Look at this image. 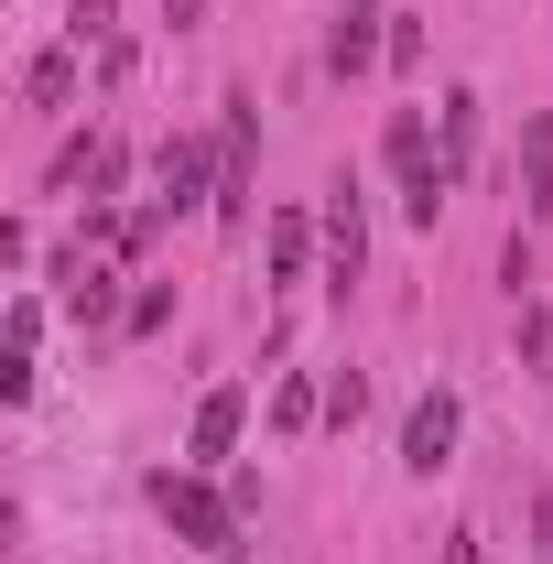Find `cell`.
<instances>
[{
    "mask_svg": "<svg viewBox=\"0 0 553 564\" xmlns=\"http://www.w3.org/2000/svg\"><path fill=\"white\" fill-rule=\"evenodd\" d=\"M152 510L196 543V554H217V564H239L250 543H239V499L228 489H207V478H185V467H152Z\"/></svg>",
    "mask_w": 553,
    "mask_h": 564,
    "instance_id": "obj_1",
    "label": "cell"
},
{
    "mask_svg": "<svg viewBox=\"0 0 553 564\" xmlns=\"http://www.w3.org/2000/svg\"><path fill=\"white\" fill-rule=\"evenodd\" d=\"M152 185H163V196H152V207L163 217H185V207H217V163H207V141H163V163H152Z\"/></svg>",
    "mask_w": 553,
    "mask_h": 564,
    "instance_id": "obj_2",
    "label": "cell"
},
{
    "mask_svg": "<svg viewBox=\"0 0 553 564\" xmlns=\"http://www.w3.org/2000/svg\"><path fill=\"white\" fill-rule=\"evenodd\" d=\"M358 261H369V217H358V174H337L326 185V282H358Z\"/></svg>",
    "mask_w": 553,
    "mask_h": 564,
    "instance_id": "obj_3",
    "label": "cell"
},
{
    "mask_svg": "<svg viewBox=\"0 0 553 564\" xmlns=\"http://www.w3.org/2000/svg\"><path fill=\"white\" fill-rule=\"evenodd\" d=\"M445 456H456V391H423L413 423H402V467H413V478H434Z\"/></svg>",
    "mask_w": 553,
    "mask_h": 564,
    "instance_id": "obj_4",
    "label": "cell"
},
{
    "mask_svg": "<svg viewBox=\"0 0 553 564\" xmlns=\"http://www.w3.org/2000/svg\"><path fill=\"white\" fill-rule=\"evenodd\" d=\"M239 423H250V391H239V380H217L207 402H196V423H185V456H196V467H217V456L239 445Z\"/></svg>",
    "mask_w": 553,
    "mask_h": 564,
    "instance_id": "obj_5",
    "label": "cell"
},
{
    "mask_svg": "<svg viewBox=\"0 0 553 564\" xmlns=\"http://www.w3.org/2000/svg\"><path fill=\"white\" fill-rule=\"evenodd\" d=\"M521 207L553 217V109H532V120H521Z\"/></svg>",
    "mask_w": 553,
    "mask_h": 564,
    "instance_id": "obj_6",
    "label": "cell"
},
{
    "mask_svg": "<svg viewBox=\"0 0 553 564\" xmlns=\"http://www.w3.org/2000/svg\"><path fill=\"white\" fill-rule=\"evenodd\" d=\"M369 22H391V11H380V0H347L337 11V76H358L369 55H391V33H369Z\"/></svg>",
    "mask_w": 553,
    "mask_h": 564,
    "instance_id": "obj_7",
    "label": "cell"
},
{
    "mask_svg": "<svg viewBox=\"0 0 553 564\" xmlns=\"http://www.w3.org/2000/svg\"><path fill=\"white\" fill-rule=\"evenodd\" d=\"M304 272H315V217L282 207L272 217V282H304Z\"/></svg>",
    "mask_w": 553,
    "mask_h": 564,
    "instance_id": "obj_8",
    "label": "cell"
},
{
    "mask_svg": "<svg viewBox=\"0 0 553 564\" xmlns=\"http://www.w3.org/2000/svg\"><path fill=\"white\" fill-rule=\"evenodd\" d=\"M22 87H33V109H66V98H76V44L33 55V76H22Z\"/></svg>",
    "mask_w": 553,
    "mask_h": 564,
    "instance_id": "obj_9",
    "label": "cell"
},
{
    "mask_svg": "<svg viewBox=\"0 0 553 564\" xmlns=\"http://www.w3.org/2000/svg\"><path fill=\"white\" fill-rule=\"evenodd\" d=\"M467 163H478V98L456 87L445 98V174H467Z\"/></svg>",
    "mask_w": 553,
    "mask_h": 564,
    "instance_id": "obj_10",
    "label": "cell"
},
{
    "mask_svg": "<svg viewBox=\"0 0 553 564\" xmlns=\"http://www.w3.org/2000/svg\"><path fill=\"white\" fill-rule=\"evenodd\" d=\"M66 33H76V44H109V33H120V0H76Z\"/></svg>",
    "mask_w": 553,
    "mask_h": 564,
    "instance_id": "obj_11",
    "label": "cell"
},
{
    "mask_svg": "<svg viewBox=\"0 0 553 564\" xmlns=\"http://www.w3.org/2000/svg\"><path fill=\"white\" fill-rule=\"evenodd\" d=\"M358 413H369V380L337 369V380H326V423H358Z\"/></svg>",
    "mask_w": 553,
    "mask_h": 564,
    "instance_id": "obj_12",
    "label": "cell"
},
{
    "mask_svg": "<svg viewBox=\"0 0 553 564\" xmlns=\"http://www.w3.org/2000/svg\"><path fill=\"white\" fill-rule=\"evenodd\" d=\"M163 315H174V293H163V282H141V293H131V315H120V326H131V337H152Z\"/></svg>",
    "mask_w": 553,
    "mask_h": 564,
    "instance_id": "obj_13",
    "label": "cell"
},
{
    "mask_svg": "<svg viewBox=\"0 0 553 564\" xmlns=\"http://www.w3.org/2000/svg\"><path fill=\"white\" fill-rule=\"evenodd\" d=\"M272 423H282V434H304V423H315V391H304V380H282V391H272Z\"/></svg>",
    "mask_w": 553,
    "mask_h": 564,
    "instance_id": "obj_14",
    "label": "cell"
},
{
    "mask_svg": "<svg viewBox=\"0 0 553 564\" xmlns=\"http://www.w3.org/2000/svg\"><path fill=\"white\" fill-rule=\"evenodd\" d=\"M445 564H488V554H478V532H445Z\"/></svg>",
    "mask_w": 553,
    "mask_h": 564,
    "instance_id": "obj_15",
    "label": "cell"
},
{
    "mask_svg": "<svg viewBox=\"0 0 553 564\" xmlns=\"http://www.w3.org/2000/svg\"><path fill=\"white\" fill-rule=\"evenodd\" d=\"M196 11H207V0H163V22H174V33H196Z\"/></svg>",
    "mask_w": 553,
    "mask_h": 564,
    "instance_id": "obj_16",
    "label": "cell"
}]
</instances>
